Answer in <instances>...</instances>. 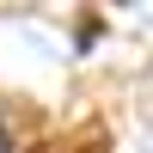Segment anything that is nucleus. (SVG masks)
<instances>
[{
    "mask_svg": "<svg viewBox=\"0 0 153 153\" xmlns=\"http://www.w3.org/2000/svg\"><path fill=\"white\" fill-rule=\"evenodd\" d=\"M74 153H104V141H92V135H86V141L74 147Z\"/></svg>",
    "mask_w": 153,
    "mask_h": 153,
    "instance_id": "nucleus-2",
    "label": "nucleus"
},
{
    "mask_svg": "<svg viewBox=\"0 0 153 153\" xmlns=\"http://www.w3.org/2000/svg\"><path fill=\"white\" fill-rule=\"evenodd\" d=\"M0 147L6 153H49V123L31 98H0Z\"/></svg>",
    "mask_w": 153,
    "mask_h": 153,
    "instance_id": "nucleus-1",
    "label": "nucleus"
}]
</instances>
